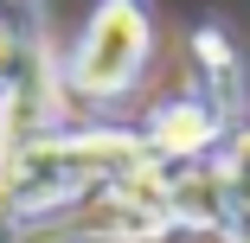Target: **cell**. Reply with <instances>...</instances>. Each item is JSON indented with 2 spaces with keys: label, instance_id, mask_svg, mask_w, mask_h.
Wrapping results in <instances>:
<instances>
[{
  "label": "cell",
  "instance_id": "cell-1",
  "mask_svg": "<svg viewBox=\"0 0 250 243\" xmlns=\"http://www.w3.org/2000/svg\"><path fill=\"white\" fill-rule=\"evenodd\" d=\"M147 45H154V32H147V7L141 0H103V7L90 13L83 38H77V52H71V71L64 83L77 96H122L141 64H147Z\"/></svg>",
  "mask_w": 250,
  "mask_h": 243
},
{
  "label": "cell",
  "instance_id": "cell-2",
  "mask_svg": "<svg viewBox=\"0 0 250 243\" xmlns=\"http://www.w3.org/2000/svg\"><path fill=\"white\" fill-rule=\"evenodd\" d=\"M206 134H212V122L199 109H161L154 134H147V154H192V148H206Z\"/></svg>",
  "mask_w": 250,
  "mask_h": 243
},
{
  "label": "cell",
  "instance_id": "cell-3",
  "mask_svg": "<svg viewBox=\"0 0 250 243\" xmlns=\"http://www.w3.org/2000/svg\"><path fill=\"white\" fill-rule=\"evenodd\" d=\"M218 192H225V211L250 218V128L225 148V167H218Z\"/></svg>",
  "mask_w": 250,
  "mask_h": 243
}]
</instances>
